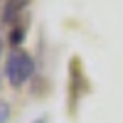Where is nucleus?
<instances>
[{"instance_id": "nucleus-3", "label": "nucleus", "mask_w": 123, "mask_h": 123, "mask_svg": "<svg viewBox=\"0 0 123 123\" xmlns=\"http://www.w3.org/2000/svg\"><path fill=\"white\" fill-rule=\"evenodd\" d=\"M3 116H7V108H5V106H0V121H3Z\"/></svg>"}, {"instance_id": "nucleus-4", "label": "nucleus", "mask_w": 123, "mask_h": 123, "mask_svg": "<svg viewBox=\"0 0 123 123\" xmlns=\"http://www.w3.org/2000/svg\"><path fill=\"white\" fill-rule=\"evenodd\" d=\"M32 123H47V121H44V118H37V121H32Z\"/></svg>"}, {"instance_id": "nucleus-1", "label": "nucleus", "mask_w": 123, "mask_h": 123, "mask_svg": "<svg viewBox=\"0 0 123 123\" xmlns=\"http://www.w3.org/2000/svg\"><path fill=\"white\" fill-rule=\"evenodd\" d=\"M35 74V59L22 49L10 52L7 62H5V76L12 86H22L25 81H30Z\"/></svg>"}, {"instance_id": "nucleus-2", "label": "nucleus", "mask_w": 123, "mask_h": 123, "mask_svg": "<svg viewBox=\"0 0 123 123\" xmlns=\"http://www.w3.org/2000/svg\"><path fill=\"white\" fill-rule=\"evenodd\" d=\"M25 7H27V0H5V10H3V22L10 27V42L17 44L20 37L25 32Z\"/></svg>"}, {"instance_id": "nucleus-5", "label": "nucleus", "mask_w": 123, "mask_h": 123, "mask_svg": "<svg viewBox=\"0 0 123 123\" xmlns=\"http://www.w3.org/2000/svg\"><path fill=\"white\" fill-rule=\"evenodd\" d=\"M0 54H3V39H0Z\"/></svg>"}]
</instances>
